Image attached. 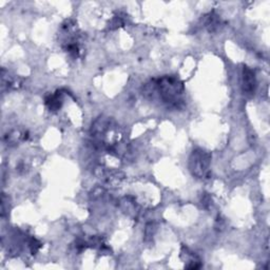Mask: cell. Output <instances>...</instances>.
Returning a JSON list of instances; mask_svg holds the SVG:
<instances>
[{"label":"cell","instance_id":"ba28073f","mask_svg":"<svg viewBox=\"0 0 270 270\" xmlns=\"http://www.w3.org/2000/svg\"><path fill=\"white\" fill-rule=\"evenodd\" d=\"M28 244H29V248L31 250L32 254H36L41 248V243L38 240H36L35 237H31V239H29Z\"/></svg>","mask_w":270,"mask_h":270},{"label":"cell","instance_id":"9c48e42d","mask_svg":"<svg viewBox=\"0 0 270 270\" xmlns=\"http://www.w3.org/2000/svg\"><path fill=\"white\" fill-rule=\"evenodd\" d=\"M154 232H155V226H154V224H152V223L148 224L147 227H146V230H145V236H146L145 240H146V242L148 240H152Z\"/></svg>","mask_w":270,"mask_h":270},{"label":"cell","instance_id":"52a82bcc","mask_svg":"<svg viewBox=\"0 0 270 270\" xmlns=\"http://www.w3.org/2000/svg\"><path fill=\"white\" fill-rule=\"evenodd\" d=\"M124 24H125V20L123 19V17H120L119 15H116L111 19L110 22H109L108 28H109V30H116L120 27H124Z\"/></svg>","mask_w":270,"mask_h":270},{"label":"cell","instance_id":"30bf717a","mask_svg":"<svg viewBox=\"0 0 270 270\" xmlns=\"http://www.w3.org/2000/svg\"><path fill=\"white\" fill-rule=\"evenodd\" d=\"M201 202H202L203 207L206 208V209H208L210 207V206H211V204H212V200H211V197H210V195L208 193H203Z\"/></svg>","mask_w":270,"mask_h":270},{"label":"cell","instance_id":"8992f818","mask_svg":"<svg viewBox=\"0 0 270 270\" xmlns=\"http://www.w3.org/2000/svg\"><path fill=\"white\" fill-rule=\"evenodd\" d=\"M62 91H56L54 94H51L49 96H47L46 99H44V102H46V106L48 107V109L50 111L52 112H56L58 111L59 109L62 106Z\"/></svg>","mask_w":270,"mask_h":270},{"label":"cell","instance_id":"6da1fadb","mask_svg":"<svg viewBox=\"0 0 270 270\" xmlns=\"http://www.w3.org/2000/svg\"><path fill=\"white\" fill-rule=\"evenodd\" d=\"M155 93L170 109H183L185 106L183 94L184 82L176 76L166 75L155 79Z\"/></svg>","mask_w":270,"mask_h":270},{"label":"cell","instance_id":"3957f363","mask_svg":"<svg viewBox=\"0 0 270 270\" xmlns=\"http://www.w3.org/2000/svg\"><path fill=\"white\" fill-rule=\"evenodd\" d=\"M256 86H258V82H256L254 70L248 66H244L242 70V89L244 94L253 95Z\"/></svg>","mask_w":270,"mask_h":270},{"label":"cell","instance_id":"7a4b0ae2","mask_svg":"<svg viewBox=\"0 0 270 270\" xmlns=\"http://www.w3.org/2000/svg\"><path fill=\"white\" fill-rule=\"evenodd\" d=\"M211 153L201 148L191 152L189 157V170L191 174L198 179L208 178L210 176Z\"/></svg>","mask_w":270,"mask_h":270},{"label":"cell","instance_id":"5b68a950","mask_svg":"<svg viewBox=\"0 0 270 270\" xmlns=\"http://www.w3.org/2000/svg\"><path fill=\"white\" fill-rule=\"evenodd\" d=\"M181 258L185 262L188 263V264L186 265V268H188V269H198L202 266L200 258H198V256L195 254V252L191 251V250L188 247H186L185 245L182 246Z\"/></svg>","mask_w":270,"mask_h":270},{"label":"cell","instance_id":"277c9868","mask_svg":"<svg viewBox=\"0 0 270 270\" xmlns=\"http://www.w3.org/2000/svg\"><path fill=\"white\" fill-rule=\"evenodd\" d=\"M204 24L205 28L208 30L210 33H215V32L220 31L224 27V22L214 11L208 13L207 15H205L204 18Z\"/></svg>","mask_w":270,"mask_h":270}]
</instances>
